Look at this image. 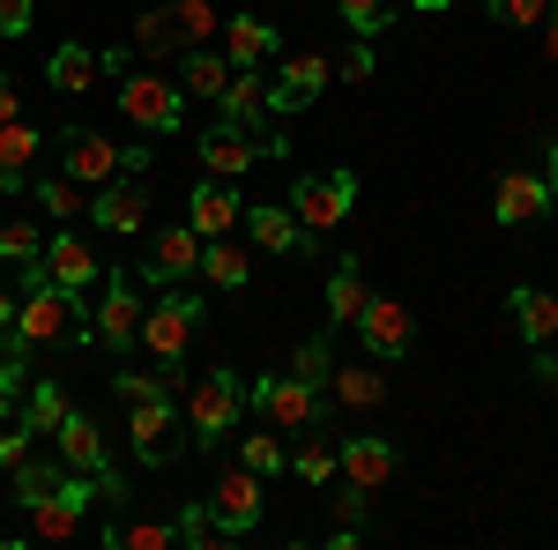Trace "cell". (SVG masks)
Masks as SVG:
<instances>
[{"mask_svg":"<svg viewBox=\"0 0 558 550\" xmlns=\"http://www.w3.org/2000/svg\"><path fill=\"white\" fill-rule=\"evenodd\" d=\"M52 149H60V171H68V179H83V186H105V179H120V171H134V179L149 171V149H142V142L120 149V142H105L97 127H60Z\"/></svg>","mask_w":558,"mask_h":550,"instance_id":"cell-1","label":"cell"},{"mask_svg":"<svg viewBox=\"0 0 558 550\" xmlns=\"http://www.w3.org/2000/svg\"><path fill=\"white\" fill-rule=\"evenodd\" d=\"M120 120L142 127V134H179V120H186V89H179V75L128 68V75H120Z\"/></svg>","mask_w":558,"mask_h":550,"instance_id":"cell-2","label":"cell"},{"mask_svg":"<svg viewBox=\"0 0 558 550\" xmlns=\"http://www.w3.org/2000/svg\"><path fill=\"white\" fill-rule=\"evenodd\" d=\"M246 402H254L276 431H313V424L328 417V394L305 387V380H291V372H260V380H246Z\"/></svg>","mask_w":558,"mask_h":550,"instance_id":"cell-3","label":"cell"},{"mask_svg":"<svg viewBox=\"0 0 558 550\" xmlns=\"http://www.w3.org/2000/svg\"><path fill=\"white\" fill-rule=\"evenodd\" d=\"M283 201L299 216V231H336L357 209V171H299V186Z\"/></svg>","mask_w":558,"mask_h":550,"instance_id":"cell-4","label":"cell"},{"mask_svg":"<svg viewBox=\"0 0 558 550\" xmlns=\"http://www.w3.org/2000/svg\"><path fill=\"white\" fill-rule=\"evenodd\" d=\"M239 410H246V380H239L231 365H216L209 380H194V394H186V424H194L202 447L231 439V431H239Z\"/></svg>","mask_w":558,"mask_h":550,"instance_id":"cell-5","label":"cell"},{"mask_svg":"<svg viewBox=\"0 0 558 550\" xmlns=\"http://www.w3.org/2000/svg\"><path fill=\"white\" fill-rule=\"evenodd\" d=\"M89 506H97V476L68 468V476H60V491L31 506V543H68V536L83 528V513H89Z\"/></svg>","mask_w":558,"mask_h":550,"instance_id":"cell-6","label":"cell"},{"mask_svg":"<svg viewBox=\"0 0 558 550\" xmlns=\"http://www.w3.org/2000/svg\"><path fill=\"white\" fill-rule=\"evenodd\" d=\"M194 320H202V297H186L179 283H165V297L142 313V342H149L165 365H179V357H186V342H194Z\"/></svg>","mask_w":558,"mask_h":550,"instance_id":"cell-7","label":"cell"},{"mask_svg":"<svg viewBox=\"0 0 558 550\" xmlns=\"http://www.w3.org/2000/svg\"><path fill=\"white\" fill-rule=\"evenodd\" d=\"M142 283L134 276H112L105 283V297H97V313H89V342H105V350H128V342H142Z\"/></svg>","mask_w":558,"mask_h":550,"instance_id":"cell-8","label":"cell"},{"mask_svg":"<svg viewBox=\"0 0 558 550\" xmlns=\"http://www.w3.org/2000/svg\"><path fill=\"white\" fill-rule=\"evenodd\" d=\"M328 83H336V60H320V52H283L276 75H268V105H276V120H283V112H305Z\"/></svg>","mask_w":558,"mask_h":550,"instance_id":"cell-9","label":"cell"},{"mask_svg":"<svg viewBox=\"0 0 558 550\" xmlns=\"http://www.w3.org/2000/svg\"><path fill=\"white\" fill-rule=\"evenodd\" d=\"M89 223H97L105 239H134V231L149 223V186H142L134 171H120V179H105V186L89 194Z\"/></svg>","mask_w":558,"mask_h":550,"instance_id":"cell-10","label":"cell"},{"mask_svg":"<svg viewBox=\"0 0 558 550\" xmlns=\"http://www.w3.org/2000/svg\"><path fill=\"white\" fill-rule=\"evenodd\" d=\"M395 468H402V447H395V439H343V447H336V476L357 484L365 499L395 484Z\"/></svg>","mask_w":558,"mask_h":550,"instance_id":"cell-11","label":"cell"},{"mask_svg":"<svg viewBox=\"0 0 558 550\" xmlns=\"http://www.w3.org/2000/svg\"><path fill=\"white\" fill-rule=\"evenodd\" d=\"M134 417H128V439H134V454L149 468H165L172 462V424H179V394H142V402H128Z\"/></svg>","mask_w":558,"mask_h":550,"instance_id":"cell-12","label":"cell"},{"mask_svg":"<svg viewBox=\"0 0 558 550\" xmlns=\"http://www.w3.org/2000/svg\"><path fill=\"white\" fill-rule=\"evenodd\" d=\"M202 276V231L194 223H172L149 239V260H142V283H186Z\"/></svg>","mask_w":558,"mask_h":550,"instance_id":"cell-13","label":"cell"},{"mask_svg":"<svg viewBox=\"0 0 558 550\" xmlns=\"http://www.w3.org/2000/svg\"><path fill=\"white\" fill-rule=\"evenodd\" d=\"M350 328H357V342H365V350H373L380 365H395V357H410V342H417V328H410V313H402L395 297H373V305H365V313H357Z\"/></svg>","mask_w":558,"mask_h":550,"instance_id":"cell-14","label":"cell"},{"mask_svg":"<svg viewBox=\"0 0 558 550\" xmlns=\"http://www.w3.org/2000/svg\"><path fill=\"white\" fill-rule=\"evenodd\" d=\"M209 506H216V521H223L231 536H254V528H260V476L246 462L223 468V476H216V491H209Z\"/></svg>","mask_w":558,"mask_h":550,"instance_id":"cell-15","label":"cell"},{"mask_svg":"<svg viewBox=\"0 0 558 550\" xmlns=\"http://www.w3.org/2000/svg\"><path fill=\"white\" fill-rule=\"evenodd\" d=\"M223 120L231 127H246V134H268L276 127V105H268V75L260 68H231V83H223Z\"/></svg>","mask_w":558,"mask_h":550,"instance_id":"cell-16","label":"cell"},{"mask_svg":"<svg viewBox=\"0 0 558 550\" xmlns=\"http://www.w3.org/2000/svg\"><path fill=\"white\" fill-rule=\"evenodd\" d=\"M558 201H551V179L544 171H507L499 179V194H492V216L514 231V223H536V216H551Z\"/></svg>","mask_w":558,"mask_h":550,"instance_id":"cell-17","label":"cell"},{"mask_svg":"<svg viewBox=\"0 0 558 550\" xmlns=\"http://www.w3.org/2000/svg\"><path fill=\"white\" fill-rule=\"evenodd\" d=\"M254 164H260V142H254L246 127L216 120V127L202 134V171H209V179H246Z\"/></svg>","mask_w":558,"mask_h":550,"instance_id":"cell-18","label":"cell"},{"mask_svg":"<svg viewBox=\"0 0 558 550\" xmlns=\"http://www.w3.org/2000/svg\"><path fill=\"white\" fill-rule=\"evenodd\" d=\"M38 260H45V276H52L60 291H89V283H97V246L75 239V231H52Z\"/></svg>","mask_w":558,"mask_h":550,"instance_id":"cell-19","label":"cell"},{"mask_svg":"<svg viewBox=\"0 0 558 550\" xmlns=\"http://www.w3.org/2000/svg\"><path fill=\"white\" fill-rule=\"evenodd\" d=\"M186 223H194L202 239H231V231H239V194H231V179H202V186L186 194Z\"/></svg>","mask_w":558,"mask_h":550,"instance_id":"cell-20","label":"cell"},{"mask_svg":"<svg viewBox=\"0 0 558 550\" xmlns=\"http://www.w3.org/2000/svg\"><path fill=\"white\" fill-rule=\"evenodd\" d=\"M223 60H231V68H268V60H276V23L231 15V23H223Z\"/></svg>","mask_w":558,"mask_h":550,"instance_id":"cell-21","label":"cell"},{"mask_svg":"<svg viewBox=\"0 0 558 550\" xmlns=\"http://www.w3.org/2000/svg\"><path fill=\"white\" fill-rule=\"evenodd\" d=\"M60 462H68V468H83V476L112 468V462H105V431H97V424H89L83 410H68V417H60Z\"/></svg>","mask_w":558,"mask_h":550,"instance_id":"cell-22","label":"cell"},{"mask_svg":"<svg viewBox=\"0 0 558 550\" xmlns=\"http://www.w3.org/2000/svg\"><path fill=\"white\" fill-rule=\"evenodd\" d=\"M507 313H514V328H521V342H529V350L558 335V297L536 291V283H521V291L507 297Z\"/></svg>","mask_w":558,"mask_h":550,"instance_id":"cell-23","label":"cell"},{"mask_svg":"<svg viewBox=\"0 0 558 550\" xmlns=\"http://www.w3.org/2000/svg\"><path fill=\"white\" fill-rule=\"evenodd\" d=\"M97 543H105V550H172L179 543V521H128V513H120V521L97 528Z\"/></svg>","mask_w":558,"mask_h":550,"instance_id":"cell-24","label":"cell"},{"mask_svg":"<svg viewBox=\"0 0 558 550\" xmlns=\"http://www.w3.org/2000/svg\"><path fill=\"white\" fill-rule=\"evenodd\" d=\"M328 402H343V410H380V402H387L380 357H373V365H343V372H328Z\"/></svg>","mask_w":558,"mask_h":550,"instance_id":"cell-25","label":"cell"},{"mask_svg":"<svg viewBox=\"0 0 558 550\" xmlns=\"http://www.w3.org/2000/svg\"><path fill=\"white\" fill-rule=\"evenodd\" d=\"M246 239L260 254H299V216L283 201H260V209H246Z\"/></svg>","mask_w":558,"mask_h":550,"instance_id":"cell-26","label":"cell"},{"mask_svg":"<svg viewBox=\"0 0 558 550\" xmlns=\"http://www.w3.org/2000/svg\"><path fill=\"white\" fill-rule=\"evenodd\" d=\"M223 83H231V60L223 52H209V45H186L179 52V89L186 97H223Z\"/></svg>","mask_w":558,"mask_h":550,"instance_id":"cell-27","label":"cell"},{"mask_svg":"<svg viewBox=\"0 0 558 550\" xmlns=\"http://www.w3.org/2000/svg\"><path fill=\"white\" fill-rule=\"evenodd\" d=\"M60 476H68V462H60V454H52V462H45V454H23V462L8 468V484H15V506L31 513L38 499H52V491H60Z\"/></svg>","mask_w":558,"mask_h":550,"instance_id":"cell-28","label":"cell"},{"mask_svg":"<svg viewBox=\"0 0 558 550\" xmlns=\"http://www.w3.org/2000/svg\"><path fill=\"white\" fill-rule=\"evenodd\" d=\"M365 305H373V283L357 276V260H336V276H328V328H350Z\"/></svg>","mask_w":558,"mask_h":550,"instance_id":"cell-29","label":"cell"},{"mask_svg":"<svg viewBox=\"0 0 558 550\" xmlns=\"http://www.w3.org/2000/svg\"><path fill=\"white\" fill-rule=\"evenodd\" d=\"M45 83L52 89H68V97H75V89H89L97 83V52H89V45H52V52H45Z\"/></svg>","mask_w":558,"mask_h":550,"instance_id":"cell-30","label":"cell"},{"mask_svg":"<svg viewBox=\"0 0 558 550\" xmlns=\"http://www.w3.org/2000/svg\"><path fill=\"white\" fill-rule=\"evenodd\" d=\"M31 201H38L45 216H89V186L83 179H68V171H45V179H31Z\"/></svg>","mask_w":558,"mask_h":550,"instance_id":"cell-31","label":"cell"},{"mask_svg":"<svg viewBox=\"0 0 558 550\" xmlns=\"http://www.w3.org/2000/svg\"><path fill=\"white\" fill-rule=\"evenodd\" d=\"M223 543H239L223 521H216L209 499H194V506H179V550H223Z\"/></svg>","mask_w":558,"mask_h":550,"instance_id":"cell-32","label":"cell"},{"mask_svg":"<svg viewBox=\"0 0 558 550\" xmlns=\"http://www.w3.org/2000/svg\"><path fill=\"white\" fill-rule=\"evenodd\" d=\"M179 15L172 8H149V15H142V23H134V60H172L179 52Z\"/></svg>","mask_w":558,"mask_h":550,"instance_id":"cell-33","label":"cell"},{"mask_svg":"<svg viewBox=\"0 0 558 550\" xmlns=\"http://www.w3.org/2000/svg\"><path fill=\"white\" fill-rule=\"evenodd\" d=\"M202 276H209L216 291H246V276H254V260L239 254L231 239H202Z\"/></svg>","mask_w":558,"mask_h":550,"instance_id":"cell-34","label":"cell"},{"mask_svg":"<svg viewBox=\"0 0 558 550\" xmlns=\"http://www.w3.org/2000/svg\"><path fill=\"white\" fill-rule=\"evenodd\" d=\"M239 462L254 468L260 484H268V476H283V468H291V454H283V431H276V424H260V431H239Z\"/></svg>","mask_w":558,"mask_h":550,"instance_id":"cell-35","label":"cell"},{"mask_svg":"<svg viewBox=\"0 0 558 550\" xmlns=\"http://www.w3.org/2000/svg\"><path fill=\"white\" fill-rule=\"evenodd\" d=\"M68 410H75V402H68V387L60 380H31V402H23V424H31V431H60V417H68Z\"/></svg>","mask_w":558,"mask_h":550,"instance_id":"cell-36","label":"cell"},{"mask_svg":"<svg viewBox=\"0 0 558 550\" xmlns=\"http://www.w3.org/2000/svg\"><path fill=\"white\" fill-rule=\"evenodd\" d=\"M38 149H45V134L31 127V120H8V127H0V171H31Z\"/></svg>","mask_w":558,"mask_h":550,"instance_id":"cell-37","label":"cell"},{"mask_svg":"<svg viewBox=\"0 0 558 550\" xmlns=\"http://www.w3.org/2000/svg\"><path fill=\"white\" fill-rule=\"evenodd\" d=\"M31 394V357H15V350H0V424L15 417V402Z\"/></svg>","mask_w":558,"mask_h":550,"instance_id":"cell-38","label":"cell"},{"mask_svg":"<svg viewBox=\"0 0 558 550\" xmlns=\"http://www.w3.org/2000/svg\"><path fill=\"white\" fill-rule=\"evenodd\" d=\"M172 15H179V38H186V45H209L216 30H223L209 0H172Z\"/></svg>","mask_w":558,"mask_h":550,"instance_id":"cell-39","label":"cell"},{"mask_svg":"<svg viewBox=\"0 0 558 550\" xmlns=\"http://www.w3.org/2000/svg\"><path fill=\"white\" fill-rule=\"evenodd\" d=\"M328 372H336V357H328V335L299 342V365H291V380H305V387H328Z\"/></svg>","mask_w":558,"mask_h":550,"instance_id":"cell-40","label":"cell"},{"mask_svg":"<svg viewBox=\"0 0 558 550\" xmlns=\"http://www.w3.org/2000/svg\"><path fill=\"white\" fill-rule=\"evenodd\" d=\"M45 254V239H38V223H0V260H38Z\"/></svg>","mask_w":558,"mask_h":550,"instance_id":"cell-41","label":"cell"},{"mask_svg":"<svg viewBox=\"0 0 558 550\" xmlns=\"http://www.w3.org/2000/svg\"><path fill=\"white\" fill-rule=\"evenodd\" d=\"M299 484L328 491V484H336V447H320V439H313V447H299Z\"/></svg>","mask_w":558,"mask_h":550,"instance_id":"cell-42","label":"cell"},{"mask_svg":"<svg viewBox=\"0 0 558 550\" xmlns=\"http://www.w3.org/2000/svg\"><path fill=\"white\" fill-rule=\"evenodd\" d=\"M336 8H343V23L357 38H380L387 30V0H336Z\"/></svg>","mask_w":558,"mask_h":550,"instance_id":"cell-43","label":"cell"},{"mask_svg":"<svg viewBox=\"0 0 558 550\" xmlns=\"http://www.w3.org/2000/svg\"><path fill=\"white\" fill-rule=\"evenodd\" d=\"M544 8H551V0H492V15H499L507 30H536V23H544Z\"/></svg>","mask_w":558,"mask_h":550,"instance_id":"cell-44","label":"cell"},{"mask_svg":"<svg viewBox=\"0 0 558 550\" xmlns=\"http://www.w3.org/2000/svg\"><path fill=\"white\" fill-rule=\"evenodd\" d=\"M31 439H38V431H31L23 417H8V424H0V468H15V462H23V454H31Z\"/></svg>","mask_w":558,"mask_h":550,"instance_id":"cell-45","label":"cell"},{"mask_svg":"<svg viewBox=\"0 0 558 550\" xmlns=\"http://www.w3.org/2000/svg\"><path fill=\"white\" fill-rule=\"evenodd\" d=\"M38 23V0H0V38H31Z\"/></svg>","mask_w":558,"mask_h":550,"instance_id":"cell-46","label":"cell"},{"mask_svg":"<svg viewBox=\"0 0 558 550\" xmlns=\"http://www.w3.org/2000/svg\"><path fill=\"white\" fill-rule=\"evenodd\" d=\"M365 75H373V38H357L343 60H336V83H365Z\"/></svg>","mask_w":558,"mask_h":550,"instance_id":"cell-47","label":"cell"},{"mask_svg":"<svg viewBox=\"0 0 558 550\" xmlns=\"http://www.w3.org/2000/svg\"><path fill=\"white\" fill-rule=\"evenodd\" d=\"M328 506H336V528H365V491H357V484H343Z\"/></svg>","mask_w":558,"mask_h":550,"instance_id":"cell-48","label":"cell"},{"mask_svg":"<svg viewBox=\"0 0 558 550\" xmlns=\"http://www.w3.org/2000/svg\"><path fill=\"white\" fill-rule=\"evenodd\" d=\"M529 380H544L558 394V350H551V342H536V350H529Z\"/></svg>","mask_w":558,"mask_h":550,"instance_id":"cell-49","label":"cell"},{"mask_svg":"<svg viewBox=\"0 0 558 550\" xmlns=\"http://www.w3.org/2000/svg\"><path fill=\"white\" fill-rule=\"evenodd\" d=\"M112 387H120L128 402H142V394H172V387L157 380V372H120V380H112Z\"/></svg>","mask_w":558,"mask_h":550,"instance_id":"cell-50","label":"cell"},{"mask_svg":"<svg viewBox=\"0 0 558 550\" xmlns=\"http://www.w3.org/2000/svg\"><path fill=\"white\" fill-rule=\"evenodd\" d=\"M134 68V45H105V52H97V75H128Z\"/></svg>","mask_w":558,"mask_h":550,"instance_id":"cell-51","label":"cell"},{"mask_svg":"<svg viewBox=\"0 0 558 550\" xmlns=\"http://www.w3.org/2000/svg\"><path fill=\"white\" fill-rule=\"evenodd\" d=\"M536 45H544V60H558V0L544 8V30H536Z\"/></svg>","mask_w":558,"mask_h":550,"instance_id":"cell-52","label":"cell"},{"mask_svg":"<svg viewBox=\"0 0 558 550\" xmlns=\"http://www.w3.org/2000/svg\"><path fill=\"white\" fill-rule=\"evenodd\" d=\"M8 120H23V97H15V83L0 75V127H8Z\"/></svg>","mask_w":558,"mask_h":550,"instance_id":"cell-53","label":"cell"},{"mask_svg":"<svg viewBox=\"0 0 558 550\" xmlns=\"http://www.w3.org/2000/svg\"><path fill=\"white\" fill-rule=\"evenodd\" d=\"M8 328H15V291L0 283V335H8Z\"/></svg>","mask_w":558,"mask_h":550,"instance_id":"cell-54","label":"cell"},{"mask_svg":"<svg viewBox=\"0 0 558 550\" xmlns=\"http://www.w3.org/2000/svg\"><path fill=\"white\" fill-rule=\"evenodd\" d=\"M544 179H551V201H558V134H551V164H544Z\"/></svg>","mask_w":558,"mask_h":550,"instance_id":"cell-55","label":"cell"},{"mask_svg":"<svg viewBox=\"0 0 558 550\" xmlns=\"http://www.w3.org/2000/svg\"><path fill=\"white\" fill-rule=\"evenodd\" d=\"M410 8H417V15H439V8H454V0H410Z\"/></svg>","mask_w":558,"mask_h":550,"instance_id":"cell-56","label":"cell"}]
</instances>
